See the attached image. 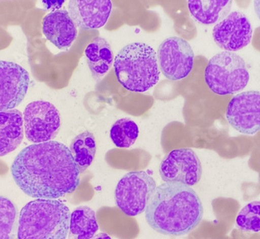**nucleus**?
Listing matches in <instances>:
<instances>
[{
	"mask_svg": "<svg viewBox=\"0 0 260 239\" xmlns=\"http://www.w3.org/2000/svg\"><path fill=\"white\" fill-rule=\"evenodd\" d=\"M229 125L245 135L260 131V92H242L229 102L226 110Z\"/></svg>",
	"mask_w": 260,
	"mask_h": 239,
	"instance_id": "9d476101",
	"label": "nucleus"
},
{
	"mask_svg": "<svg viewBox=\"0 0 260 239\" xmlns=\"http://www.w3.org/2000/svg\"><path fill=\"white\" fill-rule=\"evenodd\" d=\"M235 225L241 231H260V201L245 205L238 214Z\"/></svg>",
	"mask_w": 260,
	"mask_h": 239,
	"instance_id": "4be33fe9",
	"label": "nucleus"
},
{
	"mask_svg": "<svg viewBox=\"0 0 260 239\" xmlns=\"http://www.w3.org/2000/svg\"><path fill=\"white\" fill-rule=\"evenodd\" d=\"M115 76L128 91L144 93L157 85L160 78L157 53L145 43L124 47L114 60Z\"/></svg>",
	"mask_w": 260,
	"mask_h": 239,
	"instance_id": "20e7f679",
	"label": "nucleus"
},
{
	"mask_svg": "<svg viewBox=\"0 0 260 239\" xmlns=\"http://www.w3.org/2000/svg\"><path fill=\"white\" fill-rule=\"evenodd\" d=\"M138 125L130 118H122L111 128L110 138L115 146L127 148L134 145L139 136Z\"/></svg>",
	"mask_w": 260,
	"mask_h": 239,
	"instance_id": "412c9836",
	"label": "nucleus"
},
{
	"mask_svg": "<svg viewBox=\"0 0 260 239\" xmlns=\"http://www.w3.org/2000/svg\"><path fill=\"white\" fill-rule=\"evenodd\" d=\"M23 138L21 112L17 109L0 112V157L15 151Z\"/></svg>",
	"mask_w": 260,
	"mask_h": 239,
	"instance_id": "2eb2a0df",
	"label": "nucleus"
},
{
	"mask_svg": "<svg viewBox=\"0 0 260 239\" xmlns=\"http://www.w3.org/2000/svg\"><path fill=\"white\" fill-rule=\"evenodd\" d=\"M99 228L95 211L89 207H78L70 215L69 238L91 239Z\"/></svg>",
	"mask_w": 260,
	"mask_h": 239,
	"instance_id": "a211bd4d",
	"label": "nucleus"
},
{
	"mask_svg": "<svg viewBox=\"0 0 260 239\" xmlns=\"http://www.w3.org/2000/svg\"><path fill=\"white\" fill-rule=\"evenodd\" d=\"M112 4L111 0H70L68 12L77 27L93 30L107 23Z\"/></svg>",
	"mask_w": 260,
	"mask_h": 239,
	"instance_id": "ddd939ff",
	"label": "nucleus"
},
{
	"mask_svg": "<svg viewBox=\"0 0 260 239\" xmlns=\"http://www.w3.org/2000/svg\"><path fill=\"white\" fill-rule=\"evenodd\" d=\"M204 76L209 89L220 96L235 94L245 89L249 82L243 58L231 52H220L210 58Z\"/></svg>",
	"mask_w": 260,
	"mask_h": 239,
	"instance_id": "39448f33",
	"label": "nucleus"
},
{
	"mask_svg": "<svg viewBox=\"0 0 260 239\" xmlns=\"http://www.w3.org/2000/svg\"><path fill=\"white\" fill-rule=\"evenodd\" d=\"M70 209L55 199H36L22 208L18 239H67L70 231Z\"/></svg>",
	"mask_w": 260,
	"mask_h": 239,
	"instance_id": "7ed1b4c3",
	"label": "nucleus"
},
{
	"mask_svg": "<svg viewBox=\"0 0 260 239\" xmlns=\"http://www.w3.org/2000/svg\"><path fill=\"white\" fill-rule=\"evenodd\" d=\"M91 239H112L109 234L106 233H99V234H95Z\"/></svg>",
	"mask_w": 260,
	"mask_h": 239,
	"instance_id": "393cba45",
	"label": "nucleus"
},
{
	"mask_svg": "<svg viewBox=\"0 0 260 239\" xmlns=\"http://www.w3.org/2000/svg\"><path fill=\"white\" fill-rule=\"evenodd\" d=\"M85 56L92 76L97 82L110 71L115 60L110 44L102 37L93 38L87 45Z\"/></svg>",
	"mask_w": 260,
	"mask_h": 239,
	"instance_id": "f3484780",
	"label": "nucleus"
},
{
	"mask_svg": "<svg viewBox=\"0 0 260 239\" xmlns=\"http://www.w3.org/2000/svg\"><path fill=\"white\" fill-rule=\"evenodd\" d=\"M254 10L260 20V0H254Z\"/></svg>",
	"mask_w": 260,
	"mask_h": 239,
	"instance_id": "b1692460",
	"label": "nucleus"
},
{
	"mask_svg": "<svg viewBox=\"0 0 260 239\" xmlns=\"http://www.w3.org/2000/svg\"><path fill=\"white\" fill-rule=\"evenodd\" d=\"M70 150L80 173H84L95 158L97 147L94 135L89 131L80 134L73 139Z\"/></svg>",
	"mask_w": 260,
	"mask_h": 239,
	"instance_id": "6ab92c4d",
	"label": "nucleus"
},
{
	"mask_svg": "<svg viewBox=\"0 0 260 239\" xmlns=\"http://www.w3.org/2000/svg\"><path fill=\"white\" fill-rule=\"evenodd\" d=\"M30 77L25 68L0 60V112L13 110L27 94Z\"/></svg>",
	"mask_w": 260,
	"mask_h": 239,
	"instance_id": "f8f14e48",
	"label": "nucleus"
},
{
	"mask_svg": "<svg viewBox=\"0 0 260 239\" xmlns=\"http://www.w3.org/2000/svg\"><path fill=\"white\" fill-rule=\"evenodd\" d=\"M233 0H188L192 18L202 25L217 24L230 14Z\"/></svg>",
	"mask_w": 260,
	"mask_h": 239,
	"instance_id": "dca6fc26",
	"label": "nucleus"
},
{
	"mask_svg": "<svg viewBox=\"0 0 260 239\" xmlns=\"http://www.w3.org/2000/svg\"><path fill=\"white\" fill-rule=\"evenodd\" d=\"M157 56L162 74L172 81L188 76L193 68V51L188 42L181 37L165 39L159 45Z\"/></svg>",
	"mask_w": 260,
	"mask_h": 239,
	"instance_id": "6e6552de",
	"label": "nucleus"
},
{
	"mask_svg": "<svg viewBox=\"0 0 260 239\" xmlns=\"http://www.w3.org/2000/svg\"><path fill=\"white\" fill-rule=\"evenodd\" d=\"M65 2L66 0H42L44 7L51 11L60 10Z\"/></svg>",
	"mask_w": 260,
	"mask_h": 239,
	"instance_id": "5701e85b",
	"label": "nucleus"
},
{
	"mask_svg": "<svg viewBox=\"0 0 260 239\" xmlns=\"http://www.w3.org/2000/svg\"><path fill=\"white\" fill-rule=\"evenodd\" d=\"M213 37L220 49L237 52L251 43L252 25L243 13L234 11L214 26Z\"/></svg>",
	"mask_w": 260,
	"mask_h": 239,
	"instance_id": "9b49d317",
	"label": "nucleus"
},
{
	"mask_svg": "<svg viewBox=\"0 0 260 239\" xmlns=\"http://www.w3.org/2000/svg\"><path fill=\"white\" fill-rule=\"evenodd\" d=\"M80 173L70 148L55 141L27 146L11 166L17 186L36 199H57L74 193Z\"/></svg>",
	"mask_w": 260,
	"mask_h": 239,
	"instance_id": "f257e3e1",
	"label": "nucleus"
},
{
	"mask_svg": "<svg viewBox=\"0 0 260 239\" xmlns=\"http://www.w3.org/2000/svg\"><path fill=\"white\" fill-rule=\"evenodd\" d=\"M23 120L26 138L35 144L52 141L60 130V114L49 102L38 100L29 103Z\"/></svg>",
	"mask_w": 260,
	"mask_h": 239,
	"instance_id": "0eeeda50",
	"label": "nucleus"
},
{
	"mask_svg": "<svg viewBox=\"0 0 260 239\" xmlns=\"http://www.w3.org/2000/svg\"><path fill=\"white\" fill-rule=\"evenodd\" d=\"M77 27L66 10L50 12L42 20V33L59 50H68L75 42Z\"/></svg>",
	"mask_w": 260,
	"mask_h": 239,
	"instance_id": "4468645a",
	"label": "nucleus"
},
{
	"mask_svg": "<svg viewBox=\"0 0 260 239\" xmlns=\"http://www.w3.org/2000/svg\"><path fill=\"white\" fill-rule=\"evenodd\" d=\"M18 224V212L14 203L0 196V239H15Z\"/></svg>",
	"mask_w": 260,
	"mask_h": 239,
	"instance_id": "aec40b11",
	"label": "nucleus"
},
{
	"mask_svg": "<svg viewBox=\"0 0 260 239\" xmlns=\"http://www.w3.org/2000/svg\"><path fill=\"white\" fill-rule=\"evenodd\" d=\"M152 229L165 235L181 236L197 228L204 216V207L196 191L179 183L156 187L145 210Z\"/></svg>",
	"mask_w": 260,
	"mask_h": 239,
	"instance_id": "f03ea898",
	"label": "nucleus"
},
{
	"mask_svg": "<svg viewBox=\"0 0 260 239\" xmlns=\"http://www.w3.org/2000/svg\"><path fill=\"white\" fill-rule=\"evenodd\" d=\"M156 187L155 180L146 172H130L117 184L115 204L127 216H137L145 211Z\"/></svg>",
	"mask_w": 260,
	"mask_h": 239,
	"instance_id": "423d86ee",
	"label": "nucleus"
},
{
	"mask_svg": "<svg viewBox=\"0 0 260 239\" xmlns=\"http://www.w3.org/2000/svg\"><path fill=\"white\" fill-rule=\"evenodd\" d=\"M165 183H179L192 186L200 182L202 165L195 151L189 148L173 150L162 160L159 168Z\"/></svg>",
	"mask_w": 260,
	"mask_h": 239,
	"instance_id": "1a4fd4ad",
	"label": "nucleus"
}]
</instances>
